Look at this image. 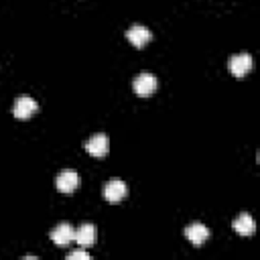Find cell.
Here are the masks:
<instances>
[{
	"label": "cell",
	"mask_w": 260,
	"mask_h": 260,
	"mask_svg": "<svg viewBox=\"0 0 260 260\" xmlns=\"http://www.w3.org/2000/svg\"><path fill=\"white\" fill-rule=\"evenodd\" d=\"M55 185H57V189L61 193H73L77 189V185H79V175L73 169H65V171H61L57 175Z\"/></svg>",
	"instance_id": "obj_3"
},
{
	"label": "cell",
	"mask_w": 260,
	"mask_h": 260,
	"mask_svg": "<svg viewBox=\"0 0 260 260\" xmlns=\"http://www.w3.org/2000/svg\"><path fill=\"white\" fill-rule=\"evenodd\" d=\"M228 67H230V71H232L236 77H244V75L252 69V57H250L248 53H238V55H234V57L230 59Z\"/></svg>",
	"instance_id": "obj_7"
},
{
	"label": "cell",
	"mask_w": 260,
	"mask_h": 260,
	"mask_svg": "<svg viewBox=\"0 0 260 260\" xmlns=\"http://www.w3.org/2000/svg\"><path fill=\"white\" fill-rule=\"evenodd\" d=\"M67 258H69V260H89V254L85 252V248H79V250L71 252Z\"/></svg>",
	"instance_id": "obj_12"
},
{
	"label": "cell",
	"mask_w": 260,
	"mask_h": 260,
	"mask_svg": "<svg viewBox=\"0 0 260 260\" xmlns=\"http://www.w3.org/2000/svg\"><path fill=\"white\" fill-rule=\"evenodd\" d=\"M108 148H110V140H108V136L104 134V132H98V134H93L87 142H85V150L91 154V156H106L108 154Z\"/></svg>",
	"instance_id": "obj_4"
},
{
	"label": "cell",
	"mask_w": 260,
	"mask_h": 260,
	"mask_svg": "<svg viewBox=\"0 0 260 260\" xmlns=\"http://www.w3.org/2000/svg\"><path fill=\"white\" fill-rule=\"evenodd\" d=\"M126 191H128V187H126V183L120 181V179H112V181H108V183L104 185V197H106L110 203L122 201L124 195H126Z\"/></svg>",
	"instance_id": "obj_5"
},
{
	"label": "cell",
	"mask_w": 260,
	"mask_h": 260,
	"mask_svg": "<svg viewBox=\"0 0 260 260\" xmlns=\"http://www.w3.org/2000/svg\"><path fill=\"white\" fill-rule=\"evenodd\" d=\"M150 37H152V32L146 28V26H142V24H132L128 30H126V39L134 45V47H144L148 41H150Z\"/></svg>",
	"instance_id": "obj_8"
},
{
	"label": "cell",
	"mask_w": 260,
	"mask_h": 260,
	"mask_svg": "<svg viewBox=\"0 0 260 260\" xmlns=\"http://www.w3.org/2000/svg\"><path fill=\"white\" fill-rule=\"evenodd\" d=\"M132 89L140 95V98H146V95H150L154 89H156V77L152 75V73H138L136 77H134V81H132Z\"/></svg>",
	"instance_id": "obj_2"
},
{
	"label": "cell",
	"mask_w": 260,
	"mask_h": 260,
	"mask_svg": "<svg viewBox=\"0 0 260 260\" xmlns=\"http://www.w3.org/2000/svg\"><path fill=\"white\" fill-rule=\"evenodd\" d=\"M75 244L79 248H91L93 242H95V228L91 223H81L77 230H75Z\"/></svg>",
	"instance_id": "obj_10"
},
{
	"label": "cell",
	"mask_w": 260,
	"mask_h": 260,
	"mask_svg": "<svg viewBox=\"0 0 260 260\" xmlns=\"http://www.w3.org/2000/svg\"><path fill=\"white\" fill-rule=\"evenodd\" d=\"M37 110H39V104H37L30 95H18L16 102H14L12 114H14V118H18V120H26V118H30Z\"/></svg>",
	"instance_id": "obj_1"
},
{
	"label": "cell",
	"mask_w": 260,
	"mask_h": 260,
	"mask_svg": "<svg viewBox=\"0 0 260 260\" xmlns=\"http://www.w3.org/2000/svg\"><path fill=\"white\" fill-rule=\"evenodd\" d=\"M73 238H75V230H73L67 221H65V223H59V225L51 232V240H53V244L59 246V248L69 246V244L73 242Z\"/></svg>",
	"instance_id": "obj_6"
},
{
	"label": "cell",
	"mask_w": 260,
	"mask_h": 260,
	"mask_svg": "<svg viewBox=\"0 0 260 260\" xmlns=\"http://www.w3.org/2000/svg\"><path fill=\"white\" fill-rule=\"evenodd\" d=\"M232 228H234L240 236H252V234L256 232V223H254V219H252L250 213H240V215L234 219Z\"/></svg>",
	"instance_id": "obj_11"
},
{
	"label": "cell",
	"mask_w": 260,
	"mask_h": 260,
	"mask_svg": "<svg viewBox=\"0 0 260 260\" xmlns=\"http://www.w3.org/2000/svg\"><path fill=\"white\" fill-rule=\"evenodd\" d=\"M185 236H187V240L193 244V246H203V242L209 238V230L203 225V223H199V221H195V223H189L187 228H185Z\"/></svg>",
	"instance_id": "obj_9"
}]
</instances>
